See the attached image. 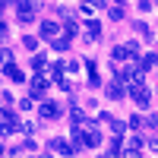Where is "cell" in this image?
Instances as JSON below:
<instances>
[{
	"instance_id": "obj_20",
	"label": "cell",
	"mask_w": 158,
	"mask_h": 158,
	"mask_svg": "<svg viewBox=\"0 0 158 158\" xmlns=\"http://www.w3.org/2000/svg\"><path fill=\"white\" fill-rule=\"evenodd\" d=\"M0 155H6V149H3V146H0Z\"/></svg>"
},
{
	"instance_id": "obj_9",
	"label": "cell",
	"mask_w": 158,
	"mask_h": 158,
	"mask_svg": "<svg viewBox=\"0 0 158 158\" xmlns=\"http://www.w3.org/2000/svg\"><path fill=\"white\" fill-rule=\"evenodd\" d=\"M155 60H158V57H155V51H152V54H146V57H142V67H139V70H142V73L155 70Z\"/></svg>"
},
{
	"instance_id": "obj_5",
	"label": "cell",
	"mask_w": 158,
	"mask_h": 158,
	"mask_svg": "<svg viewBox=\"0 0 158 158\" xmlns=\"http://www.w3.org/2000/svg\"><path fill=\"white\" fill-rule=\"evenodd\" d=\"M48 149H54L57 155H73L70 142H63V139H51V142H48Z\"/></svg>"
},
{
	"instance_id": "obj_11",
	"label": "cell",
	"mask_w": 158,
	"mask_h": 158,
	"mask_svg": "<svg viewBox=\"0 0 158 158\" xmlns=\"http://www.w3.org/2000/svg\"><path fill=\"white\" fill-rule=\"evenodd\" d=\"M44 63H48L44 54H35V57H32V67H35V70H44Z\"/></svg>"
},
{
	"instance_id": "obj_12",
	"label": "cell",
	"mask_w": 158,
	"mask_h": 158,
	"mask_svg": "<svg viewBox=\"0 0 158 158\" xmlns=\"http://www.w3.org/2000/svg\"><path fill=\"white\" fill-rule=\"evenodd\" d=\"M108 16H111L114 22H123V10H120V6H111V13H108Z\"/></svg>"
},
{
	"instance_id": "obj_16",
	"label": "cell",
	"mask_w": 158,
	"mask_h": 158,
	"mask_svg": "<svg viewBox=\"0 0 158 158\" xmlns=\"http://www.w3.org/2000/svg\"><path fill=\"white\" fill-rule=\"evenodd\" d=\"M32 101H35V98H29V95L19 98V108H22V111H29V108H32Z\"/></svg>"
},
{
	"instance_id": "obj_18",
	"label": "cell",
	"mask_w": 158,
	"mask_h": 158,
	"mask_svg": "<svg viewBox=\"0 0 158 158\" xmlns=\"http://www.w3.org/2000/svg\"><path fill=\"white\" fill-rule=\"evenodd\" d=\"M0 60H6V63H10V60H13V51H6V48H0Z\"/></svg>"
},
{
	"instance_id": "obj_2",
	"label": "cell",
	"mask_w": 158,
	"mask_h": 158,
	"mask_svg": "<svg viewBox=\"0 0 158 158\" xmlns=\"http://www.w3.org/2000/svg\"><path fill=\"white\" fill-rule=\"evenodd\" d=\"M57 32H60V25L57 22H41V29H38V35H41V38H48V41H51V38H57Z\"/></svg>"
},
{
	"instance_id": "obj_10",
	"label": "cell",
	"mask_w": 158,
	"mask_h": 158,
	"mask_svg": "<svg viewBox=\"0 0 158 158\" xmlns=\"http://www.w3.org/2000/svg\"><path fill=\"white\" fill-rule=\"evenodd\" d=\"M133 29H136V32H139L142 38H146V41H152V29H149L146 22H133Z\"/></svg>"
},
{
	"instance_id": "obj_13",
	"label": "cell",
	"mask_w": 158,
	"mask_h": 158,
	"mask_svg": "<svg viewBox=\"0 0 158 158\" xmlns=\"http://www.w3.org/2000/svg\"><path fill=\"white\" fill-rule=\"evenodd\" d=\"M16 130H22V133H25V136H32V133H35V123H29V120H25V123H19Z\"/></svg>"
},
{
	"instance_id": "obj_6",
	"label": "cell",
	"mask_w": 158,
	"mask_h": 158,
	"mask_svg": "<svg viewBox=\"0 0 158 158\" xmlns=\"http://www.w3.org/2000/svg\"><path fill=\"white\" fill-rule=\"evenodd\" d=\"M48 89V76H32V95H41Z\"/></svg>"
},
{
	"instance_id": "obj_17",
	"label": "cell",
	"mask_w": 158,
	"mask_h": 158,
	"mask_svg": "<svg viewBox=\"0 0 158 158\" xmlns=\"http://www.w3.org/2000/svg\"><path fill=\"white\" fill-rule=\"evenodd\" d=\"M22 44H25V48H29V51H32V48H35L38 41H35V38H32V35H25V38H22Z\"/></svg>"
},
{
	"instance_id": "obj_3",
	"label": "cell",
	"mask_w": 158,
	"mask_h": 158,
	"mask_svg": "<svg viewBox=\"0 0 158 158\" xmlns=\"http://www.w3.org/2000/svg\"><path fill=\"white\" fill-rule=\"evenodd\" d=\"M3 76H10V79H13V82H25V76H22V70H19V67H16V63H13V60H10V63H6V67H3Z\"/></svg>"
},
{
	"instance_id": "obj_1",
	"label": "cell",
	"mask_w": 158,
	"mask_h": 158,
	"mask_svg": "<svg viewBox=\"0 0 158 158\" xmlns=\"http://www.w3.org/2000/svg\"><path fill=\"white\" fill-rule=\"evenodd\" d=\"M16 13H19V22H32V16H35V0H19Z\"/></svg>"
},
{
	"instance_id": "obj_4",
	"label": "cell",
	"mask_w": 158,
	"mask_h": 158,
	"mask_svg": "<svg viewBox=\"0 0 158 158\" xmlns=\"http://www.w3.org/2000/svg\"><path fill=\"white\" fill-rule=\"evenodd\" d=\"M54 117H60V108L54 101H48V104H41V120H54Z\"/></svg>"
},
{
	"instance_id": "obj_8",
	"label": "cell",
	"mask_w": 158,
	"mask_h": 158,
	"mask_svg": "<svg viewBox=\"0 0 158 158\" xmlns=\"http://www.w3.org/2000/svg\"><path fill=\"white\" fill-rule=\"evenodd\" d=\"M108 95H111V98H123V95H127V89H123L120 82H108Z\"/></svg>"
},
{
	"instance_id": "obj_19",
	"label": "cell",
	"mask_w": 158,
	"mask_h": 158,
	"mask_svg": "<svg viewBox=\"0 0 158 158\" xmlns=\"http://www.w3.org/2000/svg\"><path fill=\"white\" fill-rule=\"evenodd\" d=\"M0 38H6V25L3 22H0Z\"/></svg>"
},
{
	"instance_id": "obj_14",
	"label": "cell",
	"mask_w": 158,
	"mask_h": 158,
	"mask_svg": "<svg viewBox=\"0 0 158 158\" xmlns=\"http://www.w3.org/2000/svg\"><path fill=\"white\" fill-rule=\"evenodd\" d=\"M130 130H142V117H136V114L130 117Z\"/></svg>"
},
{
	"instance_id": "obj_15",
	"label": "cell",
	"mask_w": 158,
	"mask_h": 158,
	"mask_svg": "<svg viewBox=\"0 0 158 158\" xmlns=\"http://www.w3.org/2000/svg\"><path fill=\"white\" fill-rule=\"evenodd\" d=\"M152 6H155V0H139V10H142V13H149Z\"/></svg>"
},
{
	"instance_id": "obj_7",
	"label": "cell",
	"mask_w": 158,
	"mask_h": 158,
	"mask_svg": "<svg viewBox=\"0 0 158 158\" xmlns=\"http://www.w3.org/2000/svg\"><path fill=\"white\" fill-rule=\"evenodd\" d=\"M85 35H89V41H98V35H101V22H85Z\"/></svg>"
}]
</instances>
